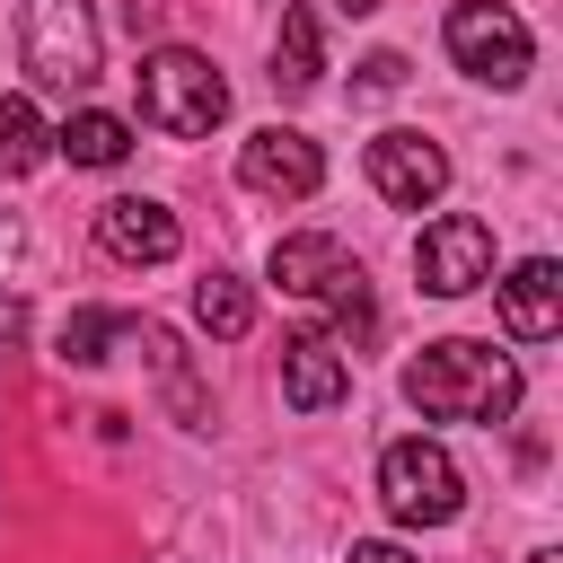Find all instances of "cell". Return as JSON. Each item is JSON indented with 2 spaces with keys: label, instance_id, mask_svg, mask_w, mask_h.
I'll return each instance as SVG.
<instances>
[{
  "label": "cell",
  "instance_id": "14",
  "mask_svg": "<svg viewBox=\"0 0 563 563\" xmlns=\"http://www.w3.org/2000/svg\"><path fill=\"white\" fill-rule=\"evenodd\" d=\"M334 264H343V238H325V229H299V238H282V246H273V264H264V273H273L290 299H317Z\"/></svg>",
  "mask_w": 563,
  "mask_h": 563
},
{
  "label": "cell",
  "instance_id": "16",
  "mask_svg": "<svg viewBox=\"0 0 563 563\" xmlns=\"http://www.w3.org/2000/svg\"><path fill=\"white\" fill-rule=\"evenodd\" d=\"M53 150H62L70 167H123V158H132V123L88 106V114H70V123L53 132Z\"/></svg>",
  "mask_w": 563,
  "mask_h": 563
},
{
  "label": "cell",
  "instance_id": "17",
  "mask_svg": "<svg viewBox=\"0 0 563 563\" xmlns=\"http://www.w3.org/2000/svg\"><path fill=\"white\" fill-rule=\"evenodd\" d=\"M317 299L334 308V325H325L334 343H369V325H378V299H369V273H361L352 255H343V264L325 273V290H317Z\"/></svg>",
  "mask_w": 563,
  "mask_h": 563
},
{
  "label": "cell",
  "instance_id": "10",
  "mask_svg": "<svg viewBox=\"0 0 563 563\" xmlns=\"http://www.w3.org/2000/svg\"><path fill=\"white\" fill-rule=\"evenodd\" d=\"M97 246L114 264H167L185 246V229H176V211L158 194H114V202H97Z\"/></svg>",
  "mask_w": 563,
  "mask_h": 563
},
{
  "label": "cell",
  "instance_id": "20",
  "mask_svg": "<svg viewBox=\"0 0 563 563\" xmlns=\"http://www.w3.org/2000/svg\"><path fill=\"white\" fill-rule=\"evenodd\" d=\"M18 352H26V299H18V290H0V369H9Z\"/></svg>",
  "mask_w": 563,
  "mask_h": 563
},
{
  "label": "cell",
  "instance_id": "9",
  "mask_svg": "<svg viewBox=\"0 0 563 563\" xmlns=\"http://www.w3.org/2000/svg\"><path fill=\"white\" fill-rule=\"evenodd\" d=\"M343 396H352V352H343L325 325L282 334V405H290V413H334Z\"/></svg>",
  "mask_w": 563,
  "mask_h": 563
},
{
  "label": "cell",
  "instance_id": "11",
  "mask_svg": "<svg viewBox=\"0 0 563 563\" xmlns=\"http://www.w3.org/2000/svg\"><path fill=\"white\" fill-rule=\"evenodd\" d=\"M493 290H501V325H510L519 343H554V334H563V264H554V255L510 264Z\"/></svg>",
  "mask_w": 563,
  "mask_h": 563
},
{
  "label": "cell",
  "instance_id": "18",
  "mask_svg": "<svg viewBox=\"0 0 563 563\" xmlns=\"http://www.w3.org/2000/svg\"><path fill=\"white\" fill-rule=\"evenodd\" d=\"M53 158V123L26 97H0V176H35Z\"/></svg>",
  "mask_w": 563,
  "mask_h": 563
},
{
  "label": "cell",
  "instance_id": "4",
  "mask_svg": "<svg viewBox=\"0 0 563 563\" xmlns=\"http://www.w3.org/2000/svg\"><path fill=\"white\" fill-rule=\"evenodd\" d=\"M18 53L44 88H88L106 70V35L88 0H26L18 9Z\"/></svg>",
  "mask_w": 563,
  "mask_h": 563
},
{
  "label": "cell",
  "instance_id": "3",
  "mask_svg": "<svg viewBox=\"0 0 563 563\" xmlns=\"http://www.w3.org/2000/svg\"><path fill=\"white\" fill-rule=\"evenodd\" d=\"M378 501H387V519L396 528H449L457 510H466V475H457V457L440 449V440H387V457H378Z\"/></svg>",
  "mask_w": 563,
  "mask_h": 563
},
{
  "label": "cell",
  "instance_id": "13",
  "mask_svg": "<svg viewBox=\"0 0 563 563\" xmlns=\"http://www.w3.org/2000/svg\"><path fill=\"white\" fill-rule=\"evenodd\" d=\"M141 352H150V369H158V387H167L176 422H185V431H211V396L194 387V361H185V343H176L167 325H141Z\"/></svg>",
  "mask_w": 563,
  "mask_h": 563
},
{
  "label": "cell",
  "instance_id": "8",
  "mask_svg": "<svg viewBox=\"0 0 563 563\" xmlns=\"http://www.w3.org/2000/svg\"><path fill=\"white\" fill-rule=\"evenodd\" d=\"M369 185L396 202V211H431L440 194H449V150L431 141V132H378L369 141Z\"/></svg>",
  "mask_w": 563,
  "mask_h": 563
},
{
  "label": "cell",
  "instance_id": "24",
  "mask_svg": "<svg viewBox=\"0 0 563 563\" xmlns=\"http://www.w3.org/2000/svg\"><path fill=\"white\" fill-rule=\"evenodd\" d=\"M528 563H563V554H554V545H537V554H528Z\"/></svg>",
  "mask_w": 563,
  "mask_h": 563
},
{
  "label": "cell",
  "instance_id": "1",
  "mask_svg": "<svg viewBox=\"0 0 563 563\" xmlns=\"http://www.w3.org/2000/svg\"><path fill=\"white\" fill-rule=\"evenodd\" d=\"M405 405L422 422H510L519 413V361L493 352V343H422L405 361Z\"/></svg>",
  "mask_w": 563,
  "mask_h": 563
},
{
  "label": "cell",
  "instance_id": "19",
  "mask_svg": "<svg viewBox=\"0 0 563 563\" xmlns=\"http://www.w3.org/2000/svg\"><path fill=\"white\" fill-rule=\"evenodd\" d=\"M114 334H132V317H114V308H70V317H62V361H70V369H97Z\"/></svg>",
  "mask_w": 563,
  "mask_h": 563
},
{
  "label": "cell",
  "instance_id": "21",
  "mask_svg": "<svg viewBox=\"0 0 563 563\" xmlns=\"http://www.w3.org/2000/svg\"><path fill=\"white\" fill-rule=\"evenodd\" d=\"M361 88H378V97L405 88V53H369V62H361Z\"/></svg>",
  "mask_w": 563,
  "mask_h": 563
},
{
  "label": "cell",
  "instance_id": "22",
  "mask_svg": "<svg viewBox=\"0 0 563 563\" xmlns=\"http://www.w3.org/2000/svg\"><path fill=\"white\" fill-rule=\"evenodd\" d=\"M352 563H413V554H405L396 537H361V545H352Z\"/></svg>",
  "mask_w": 563,
  "mask_h": 563
},
{
  "label": "cell",
  "instance_id": "15",
  "mask_svg": "<svg viewBox=\"0 0 563 563\" xmlns=\"http://www.w3.org/2000/svg\"><path fill=\"white\" fill-rule=\"evenodd\" d=\"M194 325H202L211 343H238V334H255V290H246L238 273H220V264H211V273L194 282Z\"/></svg>",
  "mask_w": 563,
  "mask_h": 563
},
{
  "label": "cell",
  "instance_id": "6",
  "mask_svg": "<svg viewBox=\"0 0 563 563\" xmlns=\"http://www.w3.org/2000/svg\"><path fill=\"white\" fill-rule=\"evenodd\" d=\"M413 273H422L431 299H466V290H484V282H493V220H475V211L431 220V229L413 238Z\"/></svg>",
  "mask_w": 563,
  "mask_h": 563
},
{
  "label": "cell",
  "instance_id": "23",
  "mask_svg": "<svg viewBox=\"0 0 563 563\" xmlns=\"http://www.w3.org/2000/svg\"><path fill=\"white\" fill-rule=\"evenodd\" d=\"M334 9H343V18H369V9H378V0H334Z\"/></svg>",
  "mask_w": 563,
  "mask_h": 563
},
{
  "label": "cell",
  "instance_id": "2",
  "mask_svg": "<svg viewBox=\"0 0 563 563\" xmlns=\"http://www.w3.org/2000/svg\"><path fill=\"white\" fill-rule=\"evenodd\" d=\"M220 114H229V79H220L211 53H194V44H158V53H141V123H150V132L202 141Z\"/></svg>",
  "mask_w": 563,
  "mask_h": 563
},
{
  "label": "cell",
  "instance_id": "12",
  "mask_svg": "<svg viewBox=\"0 0 563 563\" xmlns=\"http://www.w3.org/2000/svg\"><path fill=\"white\" fill-rule=\"evenodd\" d=\"M317 79H325V35H317L308 9H282V26H273V88L282 97H308Z\"/></svg>",
  "mask_w": 563,
  "mask_h": 563
},
{
  "label": "cell",
  "instance_id": "7",
  "mask_svg": "<svg viewBox=\"0 0 563 563\" xmlns=\"http://www.w3.org/2000/svg\"><path fill=\"white\" fill-rule=\"evenodd\" d=\"M238 185L246 194H273V202H308L325 185V150L308 132H290V123H264V132L238 141Z\"/></svg>",
  "mask_w": 563,
  "mask_h": 563
},
{
  "label": "cell",
  "instance_id": "5",
  "mask_svg": "<svg viewBox=\"0 0 563 563\" xmlns=\"http://www.w3.org/2000/svg\"><path fill=\"white\" fill-rule=\"evenodd\" d=\"M440 35H449V62H457L466 79H484V88H519L528 62H537L519 9H501V0H457Z\"/></svg>",
  "mask_w": 563,
  "mask_h": 563
}]
</instances>
